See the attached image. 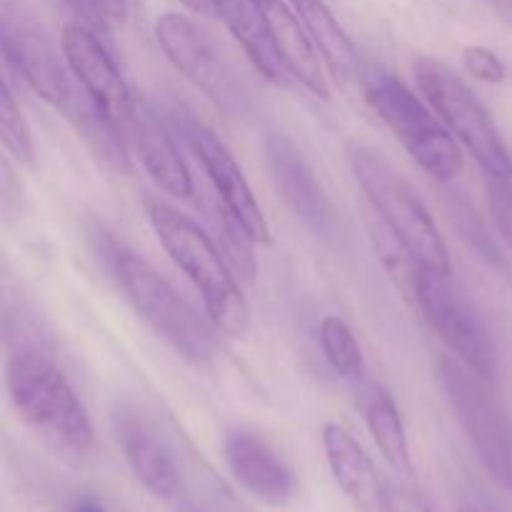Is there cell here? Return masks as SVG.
<instances>
[{
  "label": "cell",
  "instance_id": "30",
  "mask_svg": "<svg viewBox=\"0 0 512 512\" xmlns=\"http://www.w3.org/2000/svg\"><path fill=\"white\" fill-rule=\"evenodd\" d=\"M103 5L113 23H125V18H128V0H103Z\"/></svg>",
  "mask_w": 512,
  "mask_h": 512
},
{
  "label": "cell",
  "instance_id": "11",
  "mask_svg": "<svg viewBox=\"0 0 512 512\" xmlns=\"http://www.w3.org/2000/svg\"><path fill=\"white\" fill-rule=\"evenodd\" d=\"M0 40L5 63L28 83V88L55 110L68 113L75 100L68 60L55 50L48 35L23 13H15L10 5H5Z\"/></svg>",
  "mask_w": 512,
  "mask_h": 512
},
{
  "label": "cell",
  "instance_id": "14",
  "mask_svg": "<svg viewBox=\"0 0 512 512\" xmlns=\"http://www.w3.org/2000/svg\"><path fill=\"white\" fill-rule=\"evenodd\" d=\"M120 135H123L125 145L138 155L150 178L165 193L173 195V198H193V175H190L168 125L160 120L153 105H148L145 100H135L133 113L128 115V120L120 128Z\"/></svg>",
  "mask_w": 512,
  "mask_h": 512
},
{
  "label": "cell",
  "instance_id": "1",
  "mask_svg": "<svg viewBox=\"0 0 512 512\" xmlns=\"http://www.w3.org/2000/svg\"><path fill=\"white\" fill-rule=\"evenodd\" d=\"M10 403L33 433L70 463H83L95 450V428L63 370L35 345H20L5 363Z\"/></svg>",
  "mask_w": 512,
  "mask_h": 512
},
{
  "label": "cell",
  "instance_id": "10",
  "mask_svg": "<svg viewBox=\"0 0 512 512\" xmlns=\"http://www.w3.org/2000/svg\"><path fill=\"white\" fill-rule=\"evenodd\" d=\"M175 128H178L180 138L188 145L190 153L195 155L198 165L203 168L205 178L210 180V188L213 195L245 225V230L250 233V238L260 245L270 243V225L265 220L263 208L255 200L253 188H250L248 178H245L243 168L238 165V160L233 158V153L228 150V145L213 133L205 123H200L193 115L183 113L173 118Z\"/></svg>",
  "mask_w": 512,
  "mask_h": 512
},
{
  "label": "cell",
  "instance_id": "32",
  "mask_svg": "<svg viewBox=\"0 0 512 512\" xmlns=\"http://www.w3.org/2000/svg\"><path fill=\"white\" fill-rule=\"evenodd\" d=\"M488 3L493 5L498 13H503V15H508V18H512V0H488Z\"/></svg>",
  "mask_w": 512,
  "mask_h": 512
},
{
  "label": "cell",
  "instance_id": "33",
  "mask_svg": "<svg viewBox=\"0 0 512 512\" xmlns=\"http://www.w3.org/2000/svg\"><path fill=\"white\" fill-rule=\"evenodd\" d=\"M75 512H105V510L100 508V505H95V503H80L78 510H75Z\"/></svg>",
  "mask_w": 512,
  "mask_h": 512
},
{
  "label": "cell",
  "instance_id": "34",
  "mask_svg": "<svg viewBox=\"0 0 512 512\" xmlns=\"http://www.w3.org/2000/svg\"><path fill=\"white\" fill-rule=\"evenodd\" d=\"M460 512H483V510H478V508H463Z\"/></svg>",
  "mask_w": 512,
  "mask_h": 512
},
{
  "label": "cell",
  "instance_id": "5",
  "mask_svg": "<svg viewBox=\"0 0 512 512\" xmlns=\"http://www.w3.org/2000/svg\"><path fill=\"white\" fill-rule=\"evenodd\" d=\"M438 385L485 473L512 495V415L493 388L458 358L438 360Z\"/></svg>",
  "mask_w": 512,
  "mask_h": 512
},
{
  "label": "cell",
  "instance_id": "13",
  "mask_svg": "<svg viewBox=\"0 0 512 512\" xmlns=\"http://www.w3.org/2000/svg\"><path fill=\"white\" fill-rule=\"evenodd\" d=\"M265 158L275 190L293 210L295 218L318 238H328L335 225L333 205L298 145L288 135L270 133L265 138Z\"/></svg>",
  "mask_w": 512,
  "mask_h": 512
},
{
  "label": "cell",
  "instance_id": "27",
  "mask_svg": "<svg viewBox=\"0 0 512 512\" xmlns=\"http://www.w3.org/2000/svg\"><path fill=\"white\" fill-rule=\"evenodd\" d=\"M455 223H458V228L463 230L465 238L470 240V245H473V248L478 250L485 260H490L493 265H503L498 248H495L493 238L488 235V230H485L483 220L478 218V213H475L473 205H468V203L460 205V208L455 210Z\"/></svg>",
  "mask_w": 512,
  "mask_h": 512
},
{
  "label": "cell",
  "instance_id": "15",
  "mask_svg": "<svg viewBox=\"0 0 512 512\" xmlns=\"http://www.w3.org/2000/svg\"><path fill=\"white\" fill-rule=\"evenodd\" d=\"M225 463L233 478L253 498L268 505H285L298 493V480L285 460L250 430H230L223 443Z\"/></svg>",
  "mask_w": 512,
  "mask_h": 512
},
{
  "label": "cell",
  "instance_id": "28",
  "mask_svg": "<svg viewBox=\"0 0 512 512\" xmlns=\"http://www.w3.org/2000/svg\"><path fill=\"white\" fill-rule=\"evenodd\" d=\"M58 3H63L78 23L88 25L105 43L113 45V38H110V23L113 20H110L108 10H105L103 0H58Z\"/></svg>",
  "mask_w": 512,
  "mask_h": 512
},
{
  "label": "cell",
  "instance_id": "8",
  "mask_svg": "<svg viewBox=\"0 0 512 512\" xmlns=\"http://www.w3.org/2000/svg\"><path fill=\"white\" fill-rule=\"evenodd\" d=\"M410 293L420 313L428 320L440 340L453 350L458 360L480 373L483 378H498V350L488 328L475 313L473 305L453 285L450 275L433 273L415 265L410 273Z\"/></svg>",
  "mask_w": 512,
  "mask_h": 512
},
{
  "label": "cell",
  "instance_id": "20",
  "mask_svg": "<svg viewBox=\"0 0 512 512\" xmlns=\"http://www.w3.org/2000/svg\"><path fill=\"white\" fill-rule=\"evenodd\" d=\"M358 385V408L363 415L368 433L373 438L375 448L385 458V463L398 473H413V460H410L408 433H405L403 415L393 395L378 383H355Z\"/></svg>",
  "mask_w": 512,
  "mask_h": 512
},
{
  "label": "cell",
  "instance_id": "7",
  "mask_svg": "<svg viewBox=\"0 0 512 512\" xmlns=\"http://www.w3.org/2000/svg\"><path fill=\"white\" fill-rule=\"evenodd\" d=\"M365 100L430 178L445 183L460 173L463 155L455 135L403 80L378 75L365 88Z\"/></svg>",
  "mask_w": 512,
  "mask_h": 512
},
{
  "label": "cell",
  "instance_id": "22",
  "mask_svg": "<svg viewBox=\"0 0 512 512\" xmlns=\"http://www.w3.org/2000/svg\"><path fill=\"white\" fill-rule=\"evenodd\" d=\"M205 218H208L210 225L208 233L213 235L218 248L223 250L228 263L233 265L235 275H240L245 283H253L255 273H258V263H255V245L258 243L250 238L245 225L218 198L205 205Z\"/></svg>",
  "mask_w": 512,
  "mask_h": 512
},
{
  "label": "cell",
  "instance_id": "24",
  "mask_svg": "<svg viewBox=\"0 0 512 512\" xmlns=\"http://www.w3.org/2000/svg\"><path fill=\"white\" fill-rule=\"evenodd\" d=\"M0 138H3L5 150H8L18 163H35L33 135H30L28 123H25L23 118V110L15 103V95L13 90H10L8 80H3V88H0Z\"/></svg>",
  "mask_w": 512,
  "mask_h": 512
},
{
  "label": "cell",
  "instance_id": "17",
  "mask_svg": "<svg viewBox=\"0 0 512 512\" xmlns=\"http://www.w3.org/2000/svg\"><path fill=\"white\" fill-rule=\"evenodd\" d=\"M323 448L328 468L345 498L358 512H383L385 485L373 460L348 428L328 423L323 428Z\"/></svg>",
  "mask_w": 512,
  "mask_h": 512
},
{
  "label": "cell",
  "instance_id": "4",
  "mask_svg": "<svg viewBox=\"0 0 512 512\" xmlns=\"http://www.w3.org/2000/svg\"><path fill=\"white\" fill-rule=\"evenodd\" d=\"M110 270L128 303L155 335L193 363H208L215 353V325L200 318L193 305L148 263L113 245Z\"/></svg>",
  "mask_w": 512,
  "mask_h": 512
},
{
  "label": "cell",
  "instance_id": "23",
  "mask_svg": "<svg viewBox=\"0 0 512 512\" xmlns=\"http://www.w3.org/2000/svg\"><path fill=\"white\" fill-rule=\"evenodd\" d=\"M320 348L330 368L345 380L360 383L365 378V358L350 325L335 315H325L320 323Z\"/></svg>",
  "mask_w": 512,
  "mask_h": 512
},
{
  "label": "cell",
  "instance_id": "19",
  "mask_svg": "<svg viewBox=\"0 0 512 512\" xmlns=\"http://www.w3.org/2000/svg\"><path fill=\"white\" fill-rule=\"evenodd\" d=\"M210 3H213V13L238 40L255 70L270 83L288 85L290 73L275 50L268 15L260 0H210Z\"/></svg>",
  "mask_w": 512,
  "mask_h": 512
},
{
  "label": "cell",
  "instance_id": "21",
  "mask_svg": "<svg viewBox=\"0 0 512 512\" xmlns=\"http://www.w3.org/2000/svg\"><path fill=\"white\" fill-rule=\"evenodd\" d=\"M300 23L308 30L315 50L340 85H348L360 73V55L350 35L333 15L325 0H290Z\"/></svg>",
  "mask_w": 512,
  "mask_h": 512
},
{
  "label": "cell",
  "instance_id": "9",
  "mask_svg": "<svg viewBox=\"0 0 512 512\" xmlns=\"http://www.w3.org/2000/svg\"><path fill=\"white\" fill-rule=\"evenodd\" d=\"M155 40L180 75L198 85L228 113H245L250 95L240 75L220 58L208 35L188 15L165 13L155 23Z\"/></svg>",
  "mask_w": 512,
  "mask_h": 512
},
{
  "label": "cell",
  "instance_id": "29",
  "mask_svg": "<svg viewBox=\"0 0 512 512\" xmlns=\"http://www.w3.org/2000/svg\"><path fill=\"white\" fill-rule=\"evenodd\" d=\"M383 512H433V508L413 490L398 488V485H385Z\"/></svg>",
  "mask_w": 512,
  "mask_h": 512
},
{
  "label": "cell",
  "instance_id": "26",
  "mask_svg": "<svg viewBox=\"0 0 512 512\" xmlns=\"http://www.w3.org/2000/svg\"><path fill=\"white\" fill-rule=\"evenodd\" d=\"M485 190H488V205L495 228H498L500 238L512 248V180L488 178Z\"/></svg>",
  "mask_w": 512,
  "mask_h": 512
},
{
  "label": "cell",
  "instance_id": "16",
  "mask_svg": "<svg viewBox=\"0 0 512 512\" xmlns=\"http://www.w3.org/2000/svg\"><path fill=\"white\" fill-rule=\"evenodd\" d=\"M113 430L125 463L140 485L155 498H173L178 493V468L153 425L138 410L123 405L113 415Z\"/></svg>",
  "mask_w": 512,
  "mask_h": 512
},
{
  "label": "cell",
  "instance_id": "2",
  "mask_svg": "<svg viewBox=\"0 0 512 512\" xmlns=\"http://www.w3.org/2000/svg\"><path fill=\"white\" fill-rule=\"evenodd\" d=\"M148 218L160 245L203 295L215 330L240 338L250 325V308L235 283V270L213 235L163 200H148Z\"/></svg>",
  "mask_w": 512,
  "mask_h": 512
},
{
  "label": "cell",
  "instance_id": "3",
  "mask_svg": "<svg viewBox=\"0 0 512 512\" xmlns=\"http://www.w3.org/2000/svg\"><path fill=\"white\" fill-rule=\"evenodd\" d=\"M345 158L355 180L405 255H410L418 268L453 275L448 248L433 215L398 168L383 153L355 140L345 145Z\"/></svg>",
  "mask_w": 512,
  "mask_h": 512
},
{
  "label": "cell",
  "instance_id": "18",
  "mask_svg": "<svg viewBox=\"0 0 512 512\" xmlns=\"http://www.w3.org/2000/svg\"><path fill=\"white\" fill-rule=\"evenodd\" d=\"M260 5L268 15L275 50H278L280 60L288 68L290 78L298 80L315 98L328 100L330 85L328 78H325L323 65H320V55L305 25L300 23L293 5L283 3V0H260Z\"/></svg>",
  "mask_w": 512,
  "mask_h": 512
},
{
  "label": "cell",
  "instance_id": "6",
  "mask_svg": "<svg viewBox=\"0 0 512 512\" xmlns=\"http://www.w3.org/2000/svg\"><path fill=\"white\" fill-rule=\"evenodd\" d=\"M413 70L420 93L425 95L430 108L465 145L488 178L512 180V158L503 135L490 118L488 108L475 98L465 80L453 68L428 55H420L413 63Z\"/></svg>",
  "mask_w": 512,
  "mask_h": 512
},
{
  "label": "cell",
  "instance_id": "12",
  "mask_svg": "<svg viewBox=\"0 0 512 512\" xmlns=\"http://www.w3.org/2000/svg\"><path fill=\"white\" fill-rule=\"evenodd\" d=\"M63 55L68 60L70 73L83 88L85 98L115 125L123 128L128 115L133 113L135 98L130 95L123 75L115 68L113 45L105 43L88 25L70 20L63 28Z\"/></svg>",
  "mask_w": 512,
  "mask_h": 512
},
{
  "label": "cell",
  "instance_id": "31",
  "mask_svg": "<svg viewBox=\"0 0 512 512\" xmlns=\"http://www.w3.org/2000/svg\"><path fill=\"white\" fill-rule=\"evenodd\" d=\"M180 3L188 10H193V13H213V3L210 0H180Z\"/></svg>",
  "mask_w": 512,
  "mask_h": 512
},
{
  "label": "cell",
  "instance_id": "25",
  "mask_svg": "<svg viewBox=\"0 0 512 512\" xmlns=\"http://www.w3.org/2000/svg\"><path fill=\"white\" fill-rule=\"evenodd\" d=\"M463 68L465 73L473 75L480 83L498 85L508 78V68H505L503 58L495 50L485 48V45H465L463 48Z\"/></svg>",
  "mask_w": 512,
  "mask_h": 512
}]
</instances>
